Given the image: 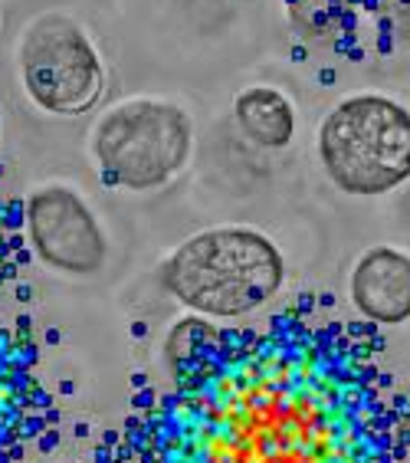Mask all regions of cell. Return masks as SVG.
Returning a JSON list of instances; mask_svg holds the SVG:
<instances>
[{
    "label": "cell",
    "mask_w": 410,
    "mask_h": 463,
    "mask_svg": "<svg viewBox=\"0 0 410 463\" xmlns=\"http://www.w3.org/2000/svg\"><path fill=\"white\" fill-rule=\"evenodd\" d=\"M285 260L269 237L250 227H214L181 243L161 267V283L181 306L237 319L279 293Z\"/></svg>",
    "instance_id": "1"
},
{
    "label": "cell",
    "mask_w": 410,
    "mask_h": 463,
    "mask_svg": "<svg viewBox=\"0 0 410 463\" xmlns=\"http://www.w3.org/2000/svg\"><path fill=\"white\" fill-rule=\"evenodd\" d=\"M319 158L345 194H387L410 178V112L375 92L345 99L321 122Z\"/></svg>",
    "instance_id": "2"
},
{
    "label": "cell",
    "mask_w": 410,
    "mask_h": 463,
    "mask_svg": "<svg viewBox=\"0 0 410 463\" xmlns=\"http://www.w3.org/2000/svg\"><path fill=\"white\" fill-rule=\"evenodd\" d=\"M92 152L108 181L128 191L168 184L191 158V118L158 99H132L108 109L92 135Z\"/></svg>",
    "instance_id": "3"
},
{
    "label": "cell",
    "mask_w": 410,
    "mask_h": 463,
    "mask_svg": "<svg viewBox=\"0 0 410 463\" xmlns=\"http://www.w3.org/2000/svg\"><path fill=\"white\" fill-rule=\"evenodd\" d=\"M20 72L36 106L53 116H82L102 96L106 70L89 36L66 14H43L20 43Z\"/></svg>",
    "instance_id": "4"
},
{
    "label": "cell",
    "mask_w": 410,
    "mask_h": 463,
    "mask_svg": "<svg viewBox=\"0 0 410 463\" xmlns=\"http://www.w3.org/2000/svg\"><path fill=\"white\" fill-rule=\"evenodd\" d=\"M27 231L33 253L50 269H60L70 277H92L106 267V233L89 204L72 187H36L27 201Z\"/></svg>",
    "instance_id": "5"
},
{
    "label": "cell",
    "mask_w": 410,
    "mask_h": 463,
    "mask_svg": "<svg viewBox=\"0 0 410 463\" xmlns=\"http://www.w3.org/2000/svg\"><path fill=\"white\" fill-rule=\"evenodd\" d=\"M295 30L312 43H391L410 40L394 0H285Z\"/></svg>",
    "instance_id": "6"
},
{
    "label": "cell",
    "mask_w": 410,
    "mask_h": 463,
    "mask_svg": "<svg viewBox=\"0 0 410 463\" xmlns=\"http://www.w3.org/2000/svg\"><path fill=\"white\" fill-rule=\"evenodd\" d=\"M351 303L371 322L401 326L410 319V257L394 247H375L351 269Z\"/></svg>",
    "instance_id": "7"
},
{
    "label": "cell",
    "mask_w": 410,
    "mask_h": 463,
    "mask_svg": "<svg viewBox=\"0 0 410 463\" xmlns=\"http://www.w3.org/2000/svg\"><path fill=\"white\" fill-rule=\"evenodd\" d=\"M237 122H240L243 135L259 148H285L295 135V112L293 102L279 90L269 86H253V90L240 92L233 102Z\"/></svg>",
    "instance_id": "8"
},
{
    "label": "cell",
    "mask_w": 410,
    "mask_h": 463,
    "mask_svg": "<svg viewBox=\"0 0 410 463\" xmlns=\"http://www.w3.org/2000/svg\"><path fill=\"white\" fill-rule=\"evenodd\" d=\"M4 388H7V384H4V382H0V392H4ZM7 414H10V411H7V404H4V402H0V424H4V418H7Z\"/></svg>",
    "instance_id": "9"
},
{
    "label": "cell",
    "mask_w": 410,
    "mask_h": 463,
    "mask_svg": "<svg viewBox=\"0 0 410 463\" xmlns=\"http://www.w3.org/2000/svg\"><path fill=\"white\" fill-rule=\"evenodd\" d=\"M404 428H407V434H410V414H407V420H404Z\"/></svg>",
    "instance_id": "10"
}]
</instances>
